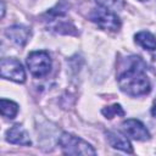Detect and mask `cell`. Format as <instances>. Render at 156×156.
Segmentation results:
<instances>
[{"label": "cell", "mask_w": 156, "mask_h": 156, "mask_svg": "<svg viewBox=\"0 0 156 156\" xmlns=\"http://www.w3.org/2000/svg\"><path fill=\"white\" fill-rule=\"evenodd\" d=\"M101 112H102V115H104L106 118H108V119H111V118H113V117H116V116H124V115H126L124 110L122 108V106H121L119 104H115V105H112V106L104 107V108L101 110Z\"/></svg>", "instance_id": "4fadbf2b"}, {"label": "cell", "mask_w": 156, "mask_h": 156, "mask_svg": "<svg viewBox=\"0 0 156 156\" xmlns=\"http://www.w3.org/2000/svg\"><path fill=\"white\" fill-rule=\"evenodd\" d=\"M0 108H1V115L6 118H15L17 112H18V105L11 100L7 99H1L0 100Z\"/></svg>", "instance_id": "8fae6325"}, {"label": "cell", "mask_w": 156, "mask_h": 156, "mask_svg": "<svg viewBox=\"0 0 156 156\" xmlns=\"http://www.w3.org/2000/svg\"><path fill=\"white\" fill-rule=\"evenodd\" d=\"M0 72L1 77L5 79H10L16 83H23L26 80L24 68L21 62L16 58H2L0 62Z\"/></svg>", "instance_id": "5b68a950"}, {"label": "cell", "mask_w": 156, "mask_h": 156, "mask_svg": "<svg viewBox=\"0 0 156 156\" xmlns=\"http://www.w3.org/2000/svg\"><path fill=\"white\" fill-rule=\"evenodd\" d=\"M58 145L63 154L67 155H96V151L89 143L71 133H62L58 138Z\"/></svg>", "instance_id": "7a4b0ae2"}, {"label": "cell", "mask_w": 156, "mask_h": 156, "mask_svg": "<svg viewBox=\"0 0 156 156\" xmlns=\"http://www.w3.org/2000/svg\"><path fill=\"white\" fill-rule=\"evenodd\" d=\"M96 4L99 7L112 11L115 13L122 11L124 7V0H96Z\"/></svg>", "instance_id": "7c38bea8"}, {"label": "cell", "mask_w": 156, "mask_h": 156, "mask_svg": "<svg viewBox=\"0 0 156 156\" xmlns=\"http://www.w3.org/2000/svg\"><path fill=\"white\" fill-rule=\"evenodd\" d=\"M151 113H152L154 117H156V104L152 106V108H151Z\"/></svg>", "instance_id": "9a60e30c"}, {"label": "cell", "mask_w": 156, "mask_h": 156, "mask_svg": "<svg viewBox=\"0 0 156 156\" xmlns=\"http://www.w3.org/2000/svg\"><path fill=\"white\" fill-rule=\"evenodd\" d=\"M123 130L127 135H129L132 139L134 140H139V141H145L150 139V133L146 129V127L138 119L134 118H129L127 121H124L122 123Z\"/></svg>", "instance_id": "8992f818"}, {"label": "cell", "mask_w": 156, "mask_h": 156, "mask_svg": "<svg viewBox=\"0 0 156 156\" xmlns=\"http://www.w3.org/2000/svg\"><path fill=\"white\" fill-rule=\"evenodd\" d=\"M5 35L17 46H24L30 37V29L22 24H15L5 30Z\"/></svg>", "instance_id": "52a82bcc"}, {"label": "cell", "mask_w": 156, "mask_h": 156, "mask_svg": "<svg viewBox=\"0 0 156 156\" xmlns=\"http://www.w3.org/2000/svg\"><path fill=\"white\" fill-rule=\"evenodd\" d=\"M5 15V4H4V0H1V17H4Z\"/></svg>", "instance_id": "5bb4252c"}, {"label": "cell", "mask_w": 156, "mask_h": 156, "mask_svg": "<svg viewBox=\"0 0 156 156\" xmlns=\"http://www.w3.org/2000/svg\"><path fill=\"white\" fill-rule=\"evenodd\" d=\"M140 1H145V0H140Z\"/></svg>", "instance_id": "2e32d148"}, {"label": "cell", "mask_w": 156, "mask_h": 156, "mask_svg": "<svg viewBox=\"0 0 156 156\" xmlns=\"http://www.w3.org/2000/svg\"><path fill=\"white\" fill-rule=\"evenodd\" d=\"M6 140L11 144L24 145V146H29L32 144L27 130L21 124H15L6 132Z\"/></svg>", "instance_id": "ba28073f"}, {"label": "cell", "mask_w": 156, "mask_h": 156, "mask_svg": "<svg viewBox=\"0 0 156 156\" xmlns=\"http://www.w3.org/2000/svg\"><path fill=\"white\" fill-rule=\"evenodd\" d=\"M118 85L123 93L130 96H141L150 91L151 84L140 60L133 62V65L118 77Z\"/></svg>", "instance_id": "6da1fadb"}, {"label": "cell", "mask_w": 156, "mask_h": 156, "mask_svg": "<svg viewBox=\"0 0 156 156\" xmlns=\"http://www.w3.org/2000/svg\"><path fill=\"white\" fill-rule=\"evenodd\" d=\"M27 66L34 77L37 78L45 77L51 69L50 55L44 50L33 51L27 57Z\"/></svg>", "instance_id": "3957f363"}, {"label": "cell", "mask_w": 156, "mask_h": 156, "mask_svg": "<svg viewBox=\"0 0 156 156\" xmlns=\"http://www.w3.org/2000/svg\"><path fill=\"white\" fill-rule=\"evenodd\" d=\"M90 20L96 23L101 29L110 30V32H117L121 28V20L117 16V13L105 10L102 7H98L93 10L90 13Z\"/></svg>", "instance_id": "277c9868"}, {"label": "cell", "mask_w": 156, "mask_h": 156, "mask_svg": "<svg viewBox=\"0 0 156 156\" xmlns=\"http://www.w3.org/2000/svg\"><path fill=\"white\" fill-rule=\"evenodd\" d=\"M134 38H135V43L138 45H140L141 48L150 50V51L156 50V38L150 32H146V30L139 32L135 34Z\"/></svg>", "instance_id": "30bf717a"}, {"label": "cell", "mask_w": 156, "mask_h": 156, "mask_svg": "<svg viewBox=\"0 0 156 156\" xmlns=\"http://www.w3.org/2000/svg\"><path fill=\"white\" fill-rule=\"evenodd\" d=\"M106 140L113 149L121 150L127 154L133 152V147L129 140L118 132H106Z\"/></svg>", "instance_id": "9c48e42d"}]
</instances>
